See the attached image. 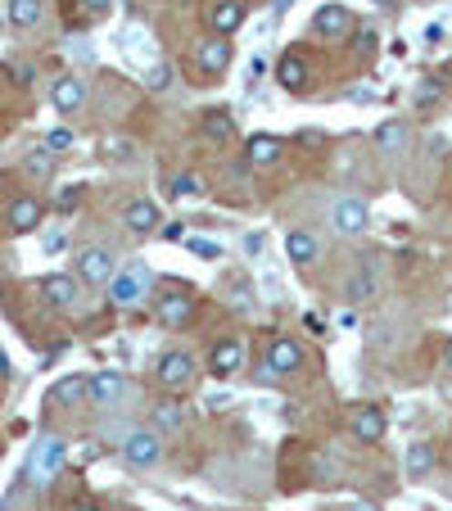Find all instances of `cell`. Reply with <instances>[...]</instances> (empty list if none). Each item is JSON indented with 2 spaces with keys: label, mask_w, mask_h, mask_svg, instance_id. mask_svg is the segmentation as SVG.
<instances>
[{
  "label": "cell",
  "mask_w": 452,
  "mask_h": 511,
  "mask_svg": "<svg viewBox=\"0 0 452 511\" xmlns=\"http://www.w3.org/2000/svg\"><path fill=\"white\" fill-rule=\"evenodd\" d=\"M64 457H68L64 439H59V434H41V439L32 444V453H27V480H32V485H50V480L59 475Z\"/></svg>",
  "instance_id": "obj_1"
},
{
  "label": "cell",
  "mask_w": 452,
  "mask_h": 511,
  "mask_svg": "<svg viewBox=\"0 0 452 511\" xmlns=\"http://www.w3.org/2000/svg\"><path fill=\"white\" fill-rule=\"evenodd\" d=\"M299 367H303V349H299L294 340L276 335V340H272V349H267V358H262V372H258V376L281 381V376H290V372H299Z\"/></svg>",
  "instance_id": "obj_2"
},
{
  "label": "cell",
  "mask_w": 452,
  "mask_h": 511,
  "mask_svg": "<svg viewBox=\"0 0 452 511\" xmlns=\"http://www.w3.org/2000/svg\"><path fill=\"white\" fill-rule=\"evenodd\" d=\"M122 457L131 462V466H154L159 457H163V444H159V430H131L127 439H122Z\"/></svg>",
  "instance_id": "obj_3"
},
{
  "label": "cell",
  "mask_w": 452,
  "mask_h": 511,
  "mask_svg": "<svg viewBox=\"0 0 452 511\" xmlns=\"http://www.w3.org/2000/svg\"><path fill=\"white\" fill-rule=\"evenodd\" d=\"M154 376H159V384H163V389H186V384L195 381V363H190V353H181V349H168V353L159 358Z\"/></svg>",
  "instance_id": "obj_4"
},
{
  "label": "cell",
  "mask_w": 452,
  "mask_h": 511,
  "mask_svg": "<svg viewBox=\"0 0 452 511\" xmlns=\"http://www.w3.org/2000/svg\"><path fill=\"white\" fill-rule=\"evenodd\" d=\"M113 267H118L113 254L109 250H100V245H91V250L77 254V271H82V281H91V285H109L113 276H118Z\"/></svg>",
  "instance_id": "obj_5"
},
{
  "label": "cell",
  "mask_w": 452,
  "mask_h": 511,
  "mask_svg": "<svg viewBox=\"0 0 452 511\" xmlns=\"http://www.w3.org/2000/svg\"><path fill=\"white\" fill-rule=\"evenodd\" d=\"M109 299L118 308H136L145 299V267H131V271H118L109 281Z\"/></svg>",
  "instance_id": "obj_6"
},
{
  "label": "cell",
  "mask_w": 452,
  "mask_h": 511,
  "mask_svg": "<svg viewBox=\"0 0 452 511\" xmlns=\"http://www.w3.org/2000/svg\"><path fill=\"white\" fill-rule=\"evenodd\" d=\"M50 100H55L59 114H82V105H87V82H82L77 73H64V77H55Z\"/></svg>",
  "instance_id": "obj_7"
},
{
  "label": "cell",
  "mask_w": 452,
  "mask_h": 511,
  "mask_svg": "<svg viewBox=\"0 0 452 511\" xmlns=\"http://www.w3.org/2000/svg\"><path fill=\"white\" fill-rule=\"evenodd\" d=\"M375 285H380V262L366 258L357 271H348V281H344V299H348V303H366V299L375 294Z\"/></svg>",
  "instance_id": "obj_8"
},
{
  "label": "cell",
  "mask_w": 452,
  "mask_h": 511,
  "mask_svg": "<svg viewBox=\"0 0 452 511\" xmlns=\"http://www.w3.org/2000/svg\"><path fill=\"white\" fill-rule=\"evenodd\" d=\"M200 68L209 73V77H218L231 68V59H235V46H231V36H209V41H200Z\"/></svg>",
  "instance_id": "obj_9"
},
{
  "label": "cell",
  "mask_w": 452,
  "mask_h": 511,
  "mask_svg": "<svg viewBox=\"0 0 452 511\" xmlns=\"http://www.w3.org/2000/svg\"><path fill=\"white\" fill-rule=\"evenodd\" d=\"M331 222H335L339 236H362V231L371 227V213H366L362 199H339L335 213H331Z\"/></svg>",
  "instance_id": "obj_10"
},
{
  "label": "cell",
  "mask_w": 452,
  "mask_h": 511,
  "mask_svg": "<svg viewBox=\"0 0 452 511\" xmlns=\"http://www.w3.org/2000/svg\"><path fill=\"white\" fill-rule=\"evenodd\" d=\"M159 222H163V218H159V204H154V199H131V204L122 209V227H127L131 236H149Z\"/></svg>",
  "instance_id": "obj_11"
},
{
  "label": "cell",
  "mask_w": 452,
  "mask_h": 511,
  "mask_svg": "<svg viewBox=\"0 0 452 511\" xmlns=\"http://www.w3.org/2000/svg\"><path fill=\"white\" fill-rule=\"evenodd\" d=\"M348 425H353V439H362V444H375V439H385V430H389V421H385V412H380L375 403L357 407Z\"/></svg>",
  "instance_id": "obj_12"
},
{
  "label": "cell",
  "mask_w": 452,
  "mask_h": 511,
  "mask_svg": "<svg viewBox=\"0 0 452 511\" xmlns=\"http://www.w3.org/2000/svg\"><path fill=\"white\" fill-rule=\"evenodd\" d=\"M122 393H127V376H122V372H96V376L87 381V398L100 403V407H113Z\"/></svg>",
  "instance_id": "obj_13"
},
{
  "label": "cell",
  "mask_w": 452,
  "mask_h": 511,
  "mask_svg": "<svg viewBox=\"0 0 452 511\" xmlns=\"http://www.w3.org/2000/svg\"><path fill=\"white\" fill-rule=\"evenodd\" d=\"M154 312H159V322H163V326H172V331H177V326H186V322H190L195 303H190V294L172 290V294H159V308H154Z\"/></svg>",
  "instance_id": "obj_14"
},
{
  "label": "cell",
  "mask_w": 452,
  "mask_h": 511,
  "mask_svg": "<svg viewBox=\"0 0 452 511\" xmlns=\"http://www.w3.org/2000/svg\"><path fill=\"white\" fill-rule=\"evenodd\" d=\"M313 27L322 32V36H348L353 32V14L344 9V5H322L317 14H313Z\"/></svg>",
  "instance_id": "obj_15"
},
{
  "label": "cell",
  "mask_w": 452,
  "mask_h": 511,
  "mask_svg": "<svg viewBox=\"0 0 452 511\" xmlns=\"http://www.w3.org/2000/svg\"><path fill=\"white\" fill-rule=\"evenodd\" d=\"M240 23H244V5H240V0H218V5L209 9V27H213V36H231Z\"/></svg>",
  "instance_id": "obj_16"
},
{
  "label": "cell",
  "mask_w": 452,
  "mask_h": 511,
  "mask_svg": "<svg viewBox=\"0 0 452 511\" xmlns=\"http://www.w3.org/2000/svg\"><path fill=\"white\" fill-rule=\"evenodd\" d=\"M240 363H244V344L240 340H218L213 353H209V372L213 376H231Z\"/></svg>",
  "instance_id": "obj_17"
},
{
  "label": "cell",
  "mask_w": 452,
  "mask_h": 511,
  "mask_svg": "<svg viewBox=\"0 0 452 511\" xmlns=\"http://www.w3.org/2000/svg\"><path fill=\"white\" fill-rule=\"evenodd\" d=\"M5 222H9V231H32L36 222H41V204L32 199V195H18L14 204H9V213H5Z\"/></svg>",
  "instance_id": "obj_18"
},
{
  "label": "cell",
  "mask_w": 452,
  "mask_h": 511,
  "mask_svg": "<svg viewBox=\"0 0 452 511\" xmlns=\"http://www.w3.org/2000/svg\"><path fill=\"white\" fill-rule=\"evenodd\" d=\"M41 294H46L50 308H77V281L73 276H46Z\"/></svg>",
  "instance_id": "obj_19"
},
{
  "label": "cell",
  "mask_w": 452,
  "mask_h": 511,
  "mask_svg": "<svg viewBox=\"0 0 452 511\" xmlns=\"http://www.w3.org/2000/svg\"><path fill=\"white\" fill-rule=\"evenodd\" d=\"M281 158V140L276 136H253L249 145H244V163L249 168H272Z\"/></svg>",
  "instance_id": "obj_20"
},
{
  "label": "cell",
  "mask_w": 452,
  "mask_h": 511,
  "mask_svg": "<svg viewBox=\"0 0 452 511\" xmlns=\"http://www.w3.org/2000/svg\"><path fill=\"white\" fill-rule=\"evenodd\" d=\"M285 254L294 258V262H317L322 245H317L313 231H290V236H285Z\"/></svg>",
  "instance_id": "obj_21"
},
{
  "label": "cell",
  "mask_w": 452,
  "mask_h": 511,
  "mask_svg": "<svg viewBox=\"0 0 452 511\" xmlns=\"http://www.w3.org/2000/svg\"><path fill=\"white\" fill-rule=\"evenodd\" d=\"M276 77H281L285 91H303V87H308V64H303L299 55H285L281 68H276Z\"/></svg>",
  "instance_id": "obj_22"
},
{
  "label": "cell",
  "mask_w": 452,
  "mask_h": 511,
  "mask_svg": "<svg viewBox=\"0 0 452 511\" xmlns=\"http://www.w3.org/2000/svg\"><path fill=\"white\" fill-rule=\"evenodd\" d=\"M23 172H27V177H36V181H46V177L55 172V154H50L46 145L27 149V154H23Z\"/></svg>",
  "instance_id": "obj_23"
},
{
  "label": "cell",
  "mask_w": 452,
  "mask_h": 511,
  "mask_svg": "<svg viewBox=\"0 0 452 511\" xmlns=\"http://www.w3.org/2000/svg\"><path fill=\"white\" fill-rule=\"evenodd\" d=\"M407 475H426L430 466H435V448L426 444V439H416V444H407Z\"/></svg>",
  "instance_id": "obj_24"
},
{
  "label": "cell",
  "mask_w": 452,
  "mask_h": 511,
  "mask_svg": "<svg viewBox=\"0 0 452 511\" xmlns=\"http://www.w3.org/2000/svg\"><path fill=\"white\" fill-rule=\"evenodd\" d=\"M9 23L14 27H36L41 23V0H9Z\"/></svg>",
  "instance_id": "obj_25"
},
{
  "label": "cell",
  "mask_w": 452,
  "mask_h": 511,
  "mask_svg": "<svg viewBox=\"0 0 452 511\" xmlns=\"http://www.w3.org/2000/svg\"><path fill=\"white\" fill-rule=\"evenodd\" d=\"M204 136H213V140H231V136H235V118H231L226 109H209V114H204Z\"/></svg>",
  "instance_id": "obj_26"
},
{
  "label": "cell",
  "mask_w": 452,
  "mask_h": 511,
  "mask_svg": "<svg viewBox=\"0 0 452 511\" xmlns=\"http://www.w3.org/2000/svg\"><path fill=\"white\" fill-rule=\"evenodd\" d=\"M200 190H204V181H200L195 172H177V177H172V186H168V195H172V199H195Z\"/></svg>",
  "instance_id": "obj_27"
},
{
  "label": "cell",
  "mask_w": 452,
  "mask_h": 511,
  "mask_svg": "<svg viewBox=\"0 0 452 511\" xmlns=\"http://www.w3.org/2000/svg\"><path fill=\"white\" fill-rule=\"evenodd\" d=\"M375 145H380L385 154L403 149V145H407V128H403V123H385V128L375 131Z\"/></svg>",
  "instance_id": "obj_28"
},
{
  "label": "cell",
  "mask_w": 452,
  "mask_h": 511,
  "mask_svg": "<svg viewBox=\"0 0 452 511\" xmlns=\"http://www.w3.org/2000/svg\"><path fill=\"white\" fill-rule=\"evenodd\" d=\"M226 299H231L235 312H253V290H249L244 276H231V294H226Z\"/></svg>",
  "instance_id": "obj_29"
},
{
  "label": "cell",
  "mask_w": 452,
  "mask_h": 511,
  "mask_svg": "<svg viewBox=\"0 0 452 511\" xmlns=\"http://www.w3.org/2000/svg\"><path fill=\"white\" fill-rule=\"evenodd\" d=\"M181 421H186V412L177 403H159L154 407V430H181Z\"/></svg>",
  "instance_id": "obj_30"
},
{
  "label": "cell",
  "mask_w": 452,
  "mask_h": 511,
  "mask_svg": "<svg viewBox=\"0 0 452 511\" xmlns=\"http://www.w3.org/2000/svg\"><path fill=\"white\" fill-rule=\"evenodd\" d=\"M87 393V381L82 376H68V381H59L50 389V403H68V398H82Z\"/></svg>",
  "instance_id": "obj_31"
},
{
  "label": "cell",
  "mask_w": 452,
  "mask_h": 511,
  "mask_svg": "<svg viewBox=\"0 0 452 511\" xmlns=\"http://www.w3.org/2000/svg\"><path fill=\"white\" fill-rule=\"evenodd\" d=\"M375 50H380V36H375L371 27H362V32H353V55H357V59H371Z\"/></svg>",
  "instance_id": "obj_32"
},
{
  "label": "cell",
  "mask_w": 452,
  "mask_h": 511,
  "mask_svg": "<svg viewBox=\"0 0 452 511\" xmlns=\"http://www.w3.org/2000/svg\"><path fill=\"white\" fill-rule=\"evenodd\" d=\"M145 87H149V91H168V87H172V68H168V64H154V68L145 73Z\"/></svg>",
  "instance_id": "obj_33"
},
{
  "label": "cell",
  "mask_w": 452,
  "mask_h": 511,
  "mask_svg": "<svg viewBox=\"0 0 452 511\" xmlns=\"http://www.w3.org/2000/svg\"><path fill=\"white\" fill-rule=\"evenodd\" d=\"M68 145H73V131H50V136H46V149H50V154H59V149H68Z\"/></svg>",
  "instance_id": "obj_34"
},
{
  "label": "cell",
  "mask_w": 452,
  "mask_h": 511,
  "mask_svg": "<svg viewBox=\"0 0 452 511\" xmlns=\"http://www.w3.org/2000/svg\"><path fill=\"white\" fill-rule=\"evenodd\" d=\"M190 250H195L200 258H222L218 250H213V245H209V240H190Z\"/></svg>",
  "instance_id": "obj_35"
},
{
  "label": "cell",
  "mask_w": 452,
  "mask_h": 511,
  "mask_svg": "<svg viewBox=\"0 0 452 511\" xmlns=\"http://www.w3.org/2000/svg\"><path fill=\"white\" fill-rule=\"evenodd\" d=\"M109 149H113V163H118V158L131 163V145H127V140H118V145H109Z\"/></svg>",
  "instance_id": "obj_36"
},
{
  "label": "cell",
  "mask_w": 452,
  "mask_h": 511,
  "mask_svg": "<svg viewBox=\"0 0 452 511\" xmlns=\"http://www.w3.org/2000/svg\"><path fill=\"white\" fill-rule=\"evenodd\" d=\"M444 367H448V372H452V340H448V344H444Z\"/></svg>",
  "instance_id": "obj_37"
},
{
  "label": "cell",
  "mask_w": 452,
  "mask_h": 511,
  "mask_svg": "<svg viewBox=\"0 0 452 511\" xmlns=\"http://www.w3.org/2000/svg\"><path fill=\"white\" fill-rule=\"evenodd\" d=\"M344 511H375L371 503H353V507H344Z\"/></svg>",
  "instance_id": "obj_38"
},
{
  "label": "cell",
  "mask_w": 452,
  "mask_h": 511,
  "mask_svg": "<svg viewBox=\"0 0 452 511\" xmlns=\"http://www.w3.org/2000/svg\"><path fill=\"white\" fill-rule=\"evenodd\" d=\"M73 511H100V507H96V503H77Z\"/></svg>",
  "instance_id": "obj_39"
},
{
  "label": "cell",
  "mask_w": 452,
  "mask_h": 511,
  "mask_svg": "<svg viewBox=\"0 0 452 511\" xmlns=\"http://www.w3.org/2000/svg\"><path fill=\"white\" fill-rule=\"evenodd\" d=\"M375 5H380V9H394V0H375Z\"/></svg>",
  "instance_id": "obj_40"
},
{
  "label": "cell",
  "mask_w": 452,
  "mask_h": 511,
  "mask_svg": "<svg viewBox=\"0 0 452 511\" xmlns=\"http://www.w3.org/2000/svg\"><path fill=\"white\" fill-rule=\"evenodd\" d=\"M91 9H105V0H91Z\"/></svg>",
  "instance_id": "obj_41"
}]
</instances>
